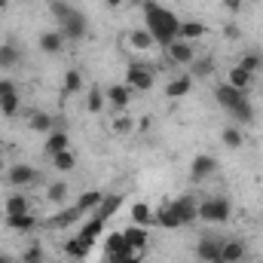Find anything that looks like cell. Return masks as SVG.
<instances>
[{
  "instance_id": "cell-1",
  "label": "cell",
  "mask_w": 263,
  "mask_h": 263,
  "mask_svg": "<svg viewBox=\"0 0 263 263\" xmlns=\"http://www.w3.org/2000/svg\"><path fill=\"white\" fill-rule=\"evenodd\" d=\"M120 49L129 55V59H141V55H153L159 49V40L147 31V28H129L123 31L120 37Z\"/></svg>"
},
{
  "instance_id": "cell-2",
  "label": "cell",
  "mask_w": 263,
  "mask_h": 263,
  "mask_svg": "<svg viewBox=\"0 0 263 263\" xmlns=\"http://www.w3.org/2000/svg\"><path fill=\"white\" fill-rule=\"evenodd\" d=\"M123 83L129 86L135 95H138V92H150V89L156 86V67L150 65V62L132 59L129 67H126V80H123Z\"/></svg>"
},
{
  "instance_id": "cell-3",
  "label": "cell",
  "mask_w": 263,
  "mask_h": 263,
  "mask_svg": "<svg viewBox=\"0 0 263 263\" xmlns=\"http://www.w3.org/2000/svg\"><path fill=\"white\" fill-rule=\"evenodd\" d=\"M230 214H233V205H230V199H227V196H205V199H199V220H202V223L217 227V223H227V220H230Z\"/></svg>"
},
{
  "instance_id": "cell-4",
  "label": "cell",
  "mask_w": 263,
  "mask_h": 263,
  "mask_svg": "<svg viewBox=\"0 0 263 263\" xmlns=\"http://www.w3.org/2000/svg\"><path fill=\"white\" fill-rule=\"evenodd\" d=\"M3 178H6V184H9V187H15V190L37 187V184L43 181V175H40L34 165H28V162H15V165H9Z\"/></svg>"
},
{
  "instance_id": "cell-5",
  "label": "cell",
  "mask_w": 263,
  "mask_h": 263,
  "mask_svg": "<svg viewBox=\"0 0 263 263\" xmlns=\"http://www.w3.org/2000/svg\"><path fill=\"white\" fill-rule=\"evenodd\" d=\"M162 52H165V59H168V65H175V67H190L193 62H196V55H199V49H196V43H187V40H168L165 46H162Z\"/></svg>"
},
{
  "instance_id": "cell-6",
  "label": "cell",
  "mask_w": 263,
  "mask_h": 263,
  "mask_svg": "<svg viewBox=\"0 0 263 263\" xmlns=\"http://www.w3.org/2000/svg\"><path fill=\"white\" fill-rule=\"evenodd\" d=\"M132 98H135V92H132L126 83H110L107 89H104V101H107V114H120V110H129Z\"/></svg>"
},
{
  "instance_id": "cell-7",
  "label": "cell",
  "mask_w": 263,
  "mask_h": 263,
  "mask_svg": "<svg viewBox=\"0 0 263 263\" xmlns=\"http://www.w3.org/2000/svg\"><path fill=\"white\" fill-rule=\"evenodd\" d=\"M211 175H217V159H214L211 153H196L193 162H190V181H193V184H202V181H208Z\"/></svg>"
},
{
  "instance_id": "cell-8",
  "label": "cell",
  "mask_w": 263,
  "mask_h": 263,
  "mask_svg": "<svg viewBox=\"0 0 263 263\" xmlns=\"http://www.w3.org/2000/svg\"><path fill=\"white\" fill-rule=\"evenodd\" d=\"M172 205H175V211H178V217H181V227H190V223L199 220V199L196 196L184 193V196L172 199Z\"/></svg>"
},
{
  "instance_id": "cell-9",
  "label": "cell",
  "mask_w": 263,
  "mask_h": 263,
  "mask_svg": "<svg viewBox=\"0 0 263 263\" xmlns=\"http://www.w3.org/2000/svg\"><path fill=\"white\" fill-rule=\"evenodd\" d=\"M223 83H230L233 89H239V92H251L254 86H257V73H251V70H245V67H239V65H233L230 70H227V80Z\"/></svg>"
},
{
  "instance_id": "cell-10",
  "label": "cell",
  "mask_w": 263,
  "mask_h": 263,
  "mask_svg": "<svg viewBox=\"0 0 263 263\" xmlns=\"http://www.w3.org/2000/svg\"><path fill=\"white\" fill-rule=\"evenodd\" d=\"M123 239H126V251H132V254H144L147 245H150L147 227H135V223H132L129 230H123Z\"/></svg>"
},
{
  "instance_id": "cell-11",
  "label": "cell",
  "mask_w": 263,
  "mask_h": 263,
  "mask_svg": "<svg viewBox=\"0 0 263 263\" xmlns=\"http://www.w3.org/2000/svg\"><path fill=\"white\" fill-rule=\"evenodd\" d=\"M193 73L190 70H184V73H178V77H172L168 83H165V98H184V95H190V89H193Z\"/></svg>"
},
{
  "instance_id": "cell-12",
  "label": "cell",
  "mask_w": 263,
  "mask_h": 263,
  "mask_svg": "<svg viewBox=\"0 0 263 263\" xmlns=\"http://www.w3.org/2000/svg\"><path fill=\"white\" fill-rule=\"evenodd\" d=\"M245 98H248V95L239 92V89H233L230 83H217V86H214V101H217L223 110H233V107H236L239 101H245Z\"/></svg>"
},
{
  "instance_id": "cell-13",
  "label": "cell",
  "mask_w": 263,
  "mask_h": 263,
  "mask_svg": "<svg viewBox=\"0 0 263 263\" xmlns=\"http://www.w3.org/2000/svg\"><path fill=\"white\" fill-rule=\"evenodd\" d=\"M248 257V245L242 239H223L220 245V260L217 263H242Z\"/></svg>"
},
{
  "instance_id": "cell-14",
  "label": "cell",
  "mask_w": 263,
  "mask_h": 263,
  "mask_svg": "<svg viewBox=\"0 0 263 263\" xmlns=\"http://www.w3.org/2000/svg\"><path fill=\"white\" fill-rule=\"evenodd\" d=\"M37 43H40V52H46V55H59V52H65L67 37H65L62 28H59V31H43Z\"/></svg>"
},
{
  "instance_id": "cell-15",
  "label": "cell",
  "mask_w": 263,
  "mask_h": 263,
  "mask_svg": "<svg viewBox=\"0 0 263 263\" xmlns=\"http://www.w3.org/2000/svg\"><path fill=\"white\" fill-rule=\"evenodd\" d=\"M220 245H223V239H217V236H202L196 245V257L202 263H217L220 260Z\"/></svg>"
},
{
  "instance_id": "cell-16",
  "label": "cell",
  "mask_w": 263,
  "mask_h": 263,
  "mask_svg": "<svg viewBox=\"0 0 263 263\" xmlns=\"http://www.w3.org/2000/svg\"><path fill=\"white\" fill-rule=\"evenodd\" d=\"M156 227H162V230H178L181 227V217H178V211H175V205H172V199H165V202H159L156 205V220H153Z\"/></svg>"
},
{
  "instance_id": "cell-17",
  "label": "cell",
  "mask_w": 263,
  "mask_h": 263,
  "mask_svg": "<svg viewBox=\"0 0 263 263\" xmlns=\"http://www.w3.org/2000/svg\"><path fill=\"white\" fill-rule=\"evenodd\" d=\"M178 40H187V43H199L208 37V25L205 22H178Z\"/></svg>"
},
{
  "instance_id": "cell-18",
  "label": "cell",
  "mask_w": 263,
  "mask_h": 263,
  "mask_svg": "<svg viewBox=\"0 0 263 263\" xmlns=\"http://www.w3.org/2000/svg\"><path fill=\"white\" fill-rule=\"evenodd\" d=\"M83 214H86V211H83L80 205H73V208H65V211H59L55 217L43 220V227H49V230H67V227H73V223H77Z\"/></svg>"
},
{
  "instance_id": "cell-19",
  "label": "cell",
  "mask_w": 263,
  "mask_h": 263,
  "mask_svg": "<svg viewBox=\"0 0 263 263\" xmlns=\"http://www.w3.org/2000/svg\"><path fill=\"white\" fill-rule=\"evenodd\" d=\"M107 126H110V132H114L117 138H126V135H132V132L138 129V123H135V117H132L129 110L110 114V117H107Z\"/></svg>"
},
{
  "instance_id": "cell-20",
  "label": "cell",
  "mask_w": 263,
  "mask_h": 263,
  "mask_svg": "<svg viewBox=\"0 0 263 263\" xmlns=\"http://www.w3.org/2000/svg\"><path fill=\"white\" fill-rule=\"evenodd\" d=\"M62 31H65L67 40H83L86 37V31H89V22H86V15H80V12H70V18L59 25Z\"/></svg>"
},
{
  "instance_id": "cell-21",
  "label": "cell",
  "mask_w": 263,
  "mask_h": 263,
  "mask_svg": "<svg viewBox=\"0 0 263 263\" xmlns=\"http://www.w3.org/2000/svg\"><path fill=\"white\" fill-rule=\"evenodd\" d=\"M153 220H156V208L150 202H144V199L132 202V223L135 227H153Z\"/></svg>"
},
{
  "instance_id": "cell-22",
  "label": "cell",
  "mask_w": 263,
  "mask_h": 263,
  "mask_svg": "<svg viewBox=\"0 0 263 263\" xmlns=\"http://www.w3.org/2000/svg\"><path fill=\"white\" fill-rule=\"evenodd\" d=\"M28 129L40 132V135H49V132H55V117L46 114V110H31L28 114Z\"/></svg>"
},
{
  "instance_id": "cell-23",
  "label": "cell",
  "mask_w": 263,
  "mask_h": 263,
  "mask_svg": "<svg viewBox=\"0 0 263 263\" xmlns=\"http://www.w3.org/2000/svg\"><path fill=\"white\" fill-rule=\"evenodd\" d=\"M220 144L230 147V150H242L245 147V132H242V126H236V123L223 126L220 129Z\"/></svg>"
},
{
  "instance_id": "cell-24",
  "label": "cell",
  "mask_w": 263,
  "mask_h": 263,
  "mask_svg": "<svg viewBox=\"0 0 263 263\" xmlns=\"http://www.w3.org/2000/svg\"><path fill=\"white\" fill-rule=\"evenodd\" d=\"M31 211V199L25 196V193H9L6 202H3V214L6 217H12V214H28Z\"/></svg>"
},
{
  "instance_id": "cell-25",
  "label": "cell",
  "mask_w": 263,
  "mask_h": 263,
  "mask_svg": "<svg viewBox=\"0 0 263 263\" xmlns=\"http://www.w3.org/2000/svg\"><path fill=\"white\" fill-rule=\"evenodd\" d=\"M70 147V138H67V132L55 129L46 135V144H43V153L46 156H55V153H62V150H67Z\"/></svg>"
},
{
  "instance_id": "cell-26",
  "label": "cell",
  "mask_w": 263,
  "mask_h": 263,
  "mask_svg": "<svg viewBox=\"0 0 263 263\" xmlns=\"http://www.w3.org/2000/svg\"><path fill=\"white\" fill-rule=\"evenodd\" d=\"M37 214L34 211H28V214H12V217H6V227L9 230H15V233H28V230H37Z\"/></svg>"
},
{
  "instance_id": "cell-27",
  "label": "cell",
  "mask_w": 263,
  "mask_h": 263,
  "mask_svg": "<svg viewBox=\"0 0 263 263\" xmlns=\"http://www.w3.org/2000/svg\"><path fill=\"white\" fill-rule=\"evenodd\" d=\"M83 92V73L77 67H70L62 80V98H70V95H80Z\"/></svg>"
},
{
  "instance_id": "cell-28",
  "label": "cell",
  "mask_w": 263,
  "mask_h": 263,
  "mask_svg": "<svg viewBox=\"0 0 263 263\" xmlns=\"http://www.w3.org/2000/svg\"><path fill=\"white\" fill-rule=\"evenodd\" d=\"M49 162H52V168H55L59 175H67V172H73V168H77V153L67 147V150H62V153L49 156Z\"/></svg>"
},
{
  "instance_id": "cell-29",
  "label": "cell",
  "mask_w": 263,
  "mask_h": 263,
  "mask_svg": "<svg viewBox=\"0 0 263 263\" xmlns=\"http://www.w3.org/2000/svg\"><path fill=\"white\" fill-rule=\"evenodd\" d=\"M86 110L89 114H104L107 110V101H104V89L101 86H89V92H86Z\"/></svg>"
},
{
  "instance_id": "cell-30",
  "label": "cell",
  "mask_w": 263,
  "mask_h": 263,
  "mask_svg": "<svg viewBox=\"0 0 263 263\" xmlns=\"http://www.w3.org/2000/svg\"><path fill=\"white\" fill-rule=\"evenodd\" d=\"M67 196H70V187H67V181H52L49 187H46V202L49 205H65L67 202Z\"/></svg>"
},
{
  "instance_id": "cell-31",
  "label": "cell",
  "mask_w": 263,
  "mask_h": 263,
  "mask_svg": "<svg viewBox=\"0 0 263 263\" xmlns=\"http://www.w3.org/2000/svg\"><path fill=\"white\" fill-rule=\"evenodd\" d=\"M22 62V49L15 43H0V67L9 70V67H18Z\"/></svg>"
},
{
  "instance_id": "cell-32",
  "label": "cell",
  "mask_w": 263,
  "mask_h": 263,
  "mask_svg": "<svg viewBox=\"0 0 263 263\" xmlns=\"http://www.w3.org/2000/svg\"><path fill=\"white\" fill-rule=\"evenodd\" d=\"M89 248H92V245H89V242H83L80 236H73V239H67L65 245H62V251H65V254L70 257V260H83V257L89 254Z\"/></svg>"
},
{
  "instance_id": "cell-33",
  "label": "cell",
  "mask_w": 263,
  "mask_h": 263,
  "mask_svg": "<svg viewBox=\"0 0 263 263\" xmlns=\"http://www.w3.org/2000/svg\"><path fill=\"white\" fill-rule=\"evenodd\" d=\"M236 65L245 67V70H251V73H260L263 70V52H257V49H245V52L239 55Z\"/></svg>"
},
{
  "instance_id": "cell-34",
  "label": "cell",
  "mask_w": 263,
  "mask_h": 263,
  "mask_svg": "<svg viewBox=\"0 0 263 263\" xmlns=\"http://www.w3.org/2000/svg\"><path fill=\"white\" fill-rule=\"evenodd\" d=\"M230 117H233V123L236 126H248L251 120H254V107H251V101L245 98V101H239L233 110H230Z\"/></svg>"
},
{
  "instance_id": "cell-35",
  "label": "cell",
  "mask_w": 263,
  "mask_h": 263,
  "mask_svg": "<svg viewBox=\"0 0 263 263\" xmlns=\"http://www.w3.org/2000/svg\"><path fill=\"white\" fill-rule=\"evenodd\" d=\"M18 110H22V95H18V89L0 98V114H3V117H18Z\"/></svg>"
},
{
  "instance_id": "cell-36",
  "label": "cell",
  "mask_w": 263,
  "mask_h": 263,
  "mask_svg": "<svg viewBox=\"0 0 263 263\" xmlns=\"http://www.w3.org/2000/svg\"><path fill=\"white\" fill-rule=\"evenodd\" d=\"M190 73H193V80H199V77H211L214 73V59L211 55H196V62L187 67Z\"/></svg>"
},
{
  "instance_id": "cell-37",
  "label": "cell",
  "mask_w": 263,
  "mask_h": 263,
  "mask_svg": "<svg viewBox=\"0 0 263 263\" xmlns=\"http://www.w3.org/2000/svg\"><path fill=\"white\" fill-rule=\"evenodd\" d=\"M101 202H104V193H101V190H86L83 196L77 199V205H80L83 211H98Z\"/></svg>"
},
{
  "instance_id": "cell-38",
  "label": "cell",
  "mask_w": 263,
  "mask_h": 263,
  "mask_svg": "<svg viewBox=\"0 0 263 263\" xmlns=\"http://www.w3.org/2000/svg\"><path fill=\"white\" fill-rule=\"evenodd\" d=\"M101 223H104L101 217H92V220H89V223H86V227H83V230L77 233V236H80L83 242H89V245H92V242L98 239V233H101Z\"/></svg>"
},
{
  "instance_id": "cell-39",
  "label": "cell",
  "mask_w": 263,
  "mask_h": 263,
  "mask_svg": "<svg viewBox=\"0 0 263 263\" xmlns=\"http://www.w3.org/2000/svg\"><path fill=\"white\" fill-rule=\"evenodd\" d=\"M123 205V196H104V202L98 205V214L95 217H101V220H107L110 214H117V208Z\"/></svg>"
},
{
  "instance_id": "cell-40",
  "label": "cell",
  "mask_w": 263,
  "mask_h": 263,
  "mask_svg": "<svg viewBox=\"0 0 263 263\" xmlns=\"http://www.w3.org/2000/svg\"><path fill=\"white\" fill-rule=\"evenodd\" d=\"M70 12H73V9L67 6L65 0H55V3H52V15L59 18V25H62V22H67V18H70Z\"/></svg>"
},
{
  "instance_id": "cell-41",
  "label": "cell",
  "mask_w": 263,
  "mask_h": 263,
  "mask_svg": "<svg viewBox=\"0 0 263 263\" xmlns=\"http://www.w3.org/2000/svg\"><path fill=\"white\" fill-rule=\"evenodd\" d=\"M25 263H43V248L40 245H31L25 251Z\"/></svg>"
},
{
  "instance_id": "cell-42",
  "label": "cell",
  "mask_w": 263,
  "mask_h": 263,
  "mask_svg": "<svg viewBox=\"0 0 263 263\" xmlns=\"http://www.w3.org/2000/svg\"><path fill=\"white\" fill-rule=\"evenodd\" d=\"M223 37H227V40H239V37H242L239 25H230V22H227V25H223Z\"/></svg>"
},
{
  "instance_id": "cell-43",
  "label": "cell",
  "mask_w": 263,
  "mask_h": 263,
  "mask_svg": "<svg viewBox=\"0 0 263 263\" xmlns=\"http://www.w3.org/2000/svg\"><path fill=\"white\" fill-rule=\"evenodd\" d=\"M9 92H15V83H12L9 77H0V98L9 95Z\"/></svg>"
},
{
  "instance_id": "cell-44",
  "label": "cell",
  "mask_w": 263,
  "mask_h": 263,
  "mask_svg": "<svg viewBox=\"0 0 263 263\" xmlns=\"http://www.w3.org/2000/svg\"><path fill=\"white\" fill-rule=\"evenodd\" d=\"M223 3V9H230V12H242V6H245V0H220Z\"/></svg>"
},
{
  "instance_id": "cell-45",
  "label": "cell",
  "mask_w": 263,
  "mask_h": 263,
  "mask_svg": "<svg viewBox=\"0 0 263 263\" xmlns=\"http://www.w3.org/2000/svg\"><path fill=\"white\" fill-rule=\"evenodd\" d=\"M123 3H126V0H104V6H107V9H120Z\"/></svg>"
},
{
  "instance_id": "cell-46",
  "label": "cell",
  "mask_w": 263,
  "mask_h": 263,
  "mask_svg": "<svg viewBox=\"0 0 263 263\" xmlns=\"http://www.w3.org/2000/svg\"><path fill=\"white\" fill-rule=\"evenodd\" d=\"M6 168H9V165H6V153L0 150V175H6Z\"/></svg>"
},
{
  "instance_id": "cell-47",
  "label": "cell",
  "mask_w": 263,
  "mask_h": 263,
  "mask_svg": "<svg viewBox=\"0 0 263 263\" xmlns=\"http://www.w3.org/2000/svg\"><path fill=\"white\" fill-rule=\"evenodd\" d=\"M6 6H9V0H0V12H3V9H6Z\"/></svg>"
},
{
  "instance_id": "cell-48",
  "label": "cell",
  "mask_w": 263,
  "mask_h": 263,
  "mask_svg": "<svg viewBox=\"0 0 263 263\" xmlns=\"http://www.w3.org/2000/svg\"><path fill=\"white\" fill-rule=\"evenodd\" d=\"M242 263H260V260H248V257H245V260H242Z\"/></svg>"
}]
</instances>
